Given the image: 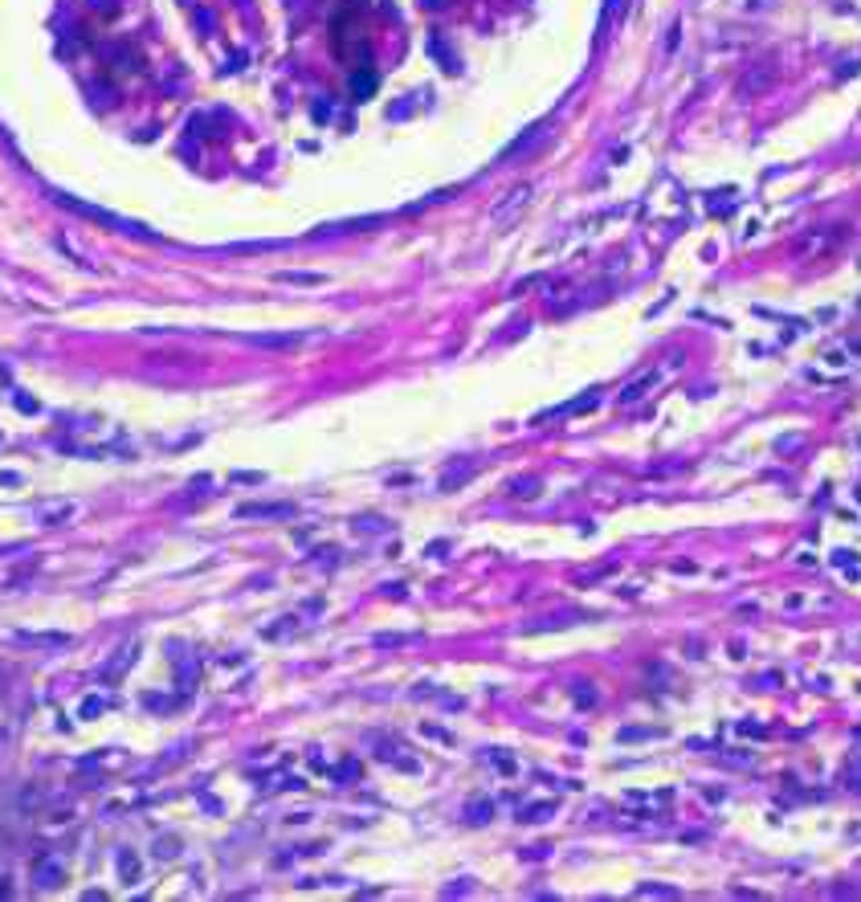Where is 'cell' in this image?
<instances>
[{"label": "cell", "instance_id": "5b68a950", "mask_svg": "<svg viewBox=\"0 0 861 902\" xmlns=\"http://www.w3.org/2000/svg\"><path fill=\"white\" fill-rule=\"evenodd\" d=\"M282 282H319L314 274H282Z\"/></svg>", "mask_w": 861, "mask_h": 902}, {"label": "cell", "instance_id": "3957f363", "mask_svg": "<svg viewBox=\"0 0 861 902\" xmlns=\"http://www.w3.org/2000/svg\"><path fill=\"white\" fill-rule=\"evenodd\" d=\"M253 343H261V347H294V343H302V335H298V331H286V335H253Z\"/></svg>", "mask_w": 861, "mask_h": 902}, {"label": "cell", "instance_id": "7a4b0ae2", "mask_svg": "<svg viewBox=\"0 0 861 902\" xmlns=\"http://www.w3.org/2000/svg\"><path fill=\"white\" fill-rule=\"evenodd\" d=\"M294 502H249L237 507V519H290Z\"/></svg>", "mask_w": 861, "mask_h": 902}, {"label": "cell", "instance_id": "277c9868", "mask_svg": "<svg viewBox=\"0 0 861 902\" xmlns=\"http://www.w3.org/2000/svg\"><path fill=\"white\" fill-rule=\"evenodd\" d=\"M351 86H356V94H372L375 78H372V74H363V78H359V74H356V78H351Z\"/></svg>", "mask_w": 861, "mask_h": 902}, {"label": "cell", "instance_id": "6da1fadb", "mask_svg": "<svg viewBox=\"0 0 861 902\" xmlns=\"http://www.w3.org/2000/svg\"><path fill=\"white\" fill-rule=\"evenodd\" d=\"M57 200H62L65 209H74V213L90 216V221H102V225H111V229H123V233H139V237H151V233H147L143 225H135V221H127V216H114V213H106V209H94V204H86V200H78V197H65V192H57Z\"/></svg>", "mask_w": 861, "mask_h": 902}]
</instances>
